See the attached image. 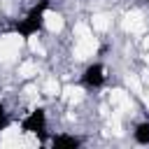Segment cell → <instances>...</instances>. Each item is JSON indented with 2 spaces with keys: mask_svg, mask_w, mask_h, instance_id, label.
<instances>
[{
  "mask_svg": "<svg viewBox=\"0 0 149 149\" xmlns=\"http://www.w3.org/2000/svg\"><path fill=\"white\" fill-rule=\"evenodd\" d=\"M47 9H49V0H37L30 9H26V14H21L14 23V35L21 37V40H30V37H37L42 30H44V16H47Z\"/></svg>",
  "mask_w": 149,
  "mask_h": 149,
  "instance_id": "cell-1",
  "label": "cell"
},
{
  "mask_svg": "<svg viewBox=\"0 0 149 149\" xmlns=\"http://www.w3.org/2000/svg\"><path fill=\"white\" fill-rule=\"evenodd\" d=\"M49 126V116L44 107H33L30 112H26L19 121V128L23 135H42Z\"/></svg>",
  "mask_w": 149,
  "mask_h": 149,
  "instance_id": "cell-2",
  "label": "cell"
},
{
  "mask_svg": "<svg viewBox=\"0 0 149 149\" xmlns=\"http://www.w3.org/2000/svg\"><path fill=\"white\" fill-rule=\"evenodd\" d=\"M105 81H107V68L98 61L88 63L79 77L81 88H100V86H105Z\"/></svg>",
  "mask_w": 149,
  "mask_h": 149,
  "instance_id": "cell-3",
  "label": "cell"
},
{
  "mask_svg": "<svg viewBox=\"0 0 149 149\" xmlns=\"http://www.w3.org/2000/svg\"><path fill=\"white\" fill-rule=\"evenodd\" d=\"M84 140L79 137V135H72V133H58V135H54L51 137V147L54 149H77L79 144H81Z\"/></svg>",
  "mask_w": 149,
  "mask_h": 149,
  "instance_id": "cell-4",
  "label": "cell"
},
{
  "mask_svg": "<svg viewBox=\"0 0 149 149\" xmlns=\"http://www.w3.org/2000/svg\"><path fill=\"white\" fill-rule=\"evenodd\" d=\"M133 140H135L137 144H149V119L135 123V128H133Z\"/></svg>",
  "mask_w": 149,
  "mask_h": 149,
  "instance_id": "cell-5",
  "label": "cell"
},
{
  "mask_svg": "<svg viewBox=\"0 0 149 149\" xmlns=\"http://www.w3.org/2000/svg\"><path fill=\"white\" fill-rule=\"evenodd\" d=\"M42 91H44L47 95H56V98H58L63 88H61V84H58V81L51 77V79H47V84H44V88H42Z\"/></svg>",
  "mask_w": 149,
  "mask_h": 149,
  "instance_id": "cell-6",
  "label": "cell"
},
{
  "mask_svg": "<svg viewBox=\"0 0 149 149\" xmlns=\"http://www.w3.org/2000/svg\"><path fill=\"white\" fill-rule=\"evenodd\" d=\"M9 126H12V114H9V112H7V107L0 102V133H2V130H7Z\"/></svg>",
  "mask_w": 149,
  "mask_h": 149,
  "instance_id": "cell-7",
  "label": "cell"
},
{
  "mask_svg": "<svg viewBox=\"0 0 149 149\" xmlns=\"http://www.w3.org/2000/svg\"><path fill=\"white\" fill-rule=\"evenodd\" d=\"M142 2H147V5H149V0H142Z\"/></svg>",
  "mask_w": 149,
  "mask_h": 149,
  "instance_id": "cell-8",
  "label": "cell"
}]
</instances>
